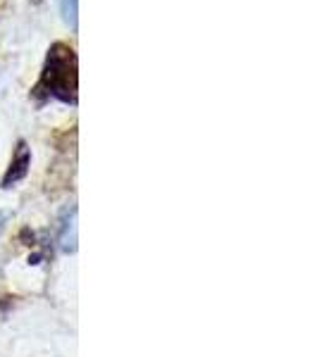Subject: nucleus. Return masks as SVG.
I'll return each instance as SVG.
<instances>
[{
    "label": "nucleus",
    "mask_w": 317,
    "mask_h": 357,
    "mask_svg": "<svg viewBox=\"0 0 317 357\" xmlns=\"http://www.w3.org/2000/svg\"><path fill=\"white\" fill-rule=\"evenodd\" d=\"M36 91H45L62 102H77V55L67 43L50 48Z\"/></svg>",
    "instance_id": "nucleus-1"
},
{
    "label": "nucleus",
    "mask_w": 317,
    "mask_h": 357,
    "mask_svg": "<svg viewBox=\"0 0 317 357\" xmlns=\"http://www.w3.org/2000/svg\"><path fill=\"white\" fill-rule=\"evenodd\" d=\"M29 165H31V153H29L27 143L20 141V146H17V153H15L13 162H10L8 172H5V176H3V188H13L15 183H20L22 178L27 176Z\"/></svg>",
    "instance_id": "nucleus-2"
},
{
    "label": "nucleus",
    "mask_w": 317,
    "mask_h": 357,
    "mask_svg": "<svg viewBox=\"0 0 317 357\" xmlns=\"http://www.w3.org/2000/svg\"><path fill=\"white\" fill-rule=\"evenodd\" d=\"M74 217H77V210H67L65 217L60 222V248L65 252H74L77 250V227H74Z\"/></svg>",
    "instance_id": "nucleus-3"
},
{
    "label": "nucleus",
    "mask_w": 317,
    "mask_h": 357,
    "mask_svg": "<svg viewBox=\"0 0 317 357\" xmlns=\"http://www.w3.org/2000/svg\"><path fill=\"white\" fill-rule=\"evenodd\" d=\"M60 8L67 24L77 26V0H60Z\"/></svg>",
    "instance_id": "nucleus-4"
},
{
    "label": "nucleus",
    "mask_w": 317,
    "mask_h": 357,
    "mask_svg": "<svg viewBox=\"0 0 317 357\" xmlns=\"http://www.w3.org/2000/svg\"><path fill=\"white\" fill-rule=\"evenodd\" d=\"M5 222H8V212H3V210H0V231H3Z\"/></svg>",
    "instance_id": "nucleus-5"
}]
</instances>
